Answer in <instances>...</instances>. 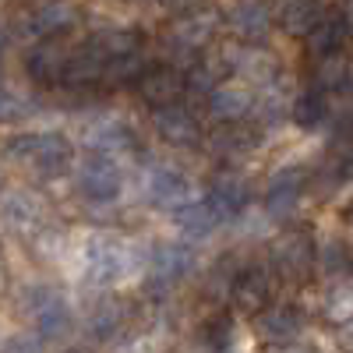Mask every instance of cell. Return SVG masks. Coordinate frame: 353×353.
Here are the masks:
<instances>
[{
	"label": "cell",
	"instance_id": "cell-25",
	"mask_svg": "<svg viewBox=\"0 0 353 353\" xmlns=\"http://www.w3.org/2000/svg\"><path fill=\"white\" fill-rule=\"evenodd\" d=\"M173 223H176V230H181L184 237L201 241L223 223V216L212 209L209 201H188V205H181V209L173 212Z\"/></svg>",
	"mask_w": 353,
	"mask_h": 353
},
{
	"label": "cell",
	"instance_id": "cell-11",
	"mask_svg": "<svg viewBox=\"0 0 353 353\" xmlns=\"http://www.w3.org/2000/svg\"><path fill=\"white\" fill-rule=\"evenodd\" d=\"M205 201L212 205V209L226 219L233 216H241L248 209V201H251V184H248V176L237 173V170H219L212 181H209V191H205Z\"/></svg>",
	"mask_w": 353,
	"mask_h": 353
},
{
	"label": "cell",
	"instance_id": "cell-6",
	"mask_svg": "<svg viewBox=\"0 0 353 353\" xmlns=\"http://www.w3.org/2000/svg\"><path fill=\"white\" fill-rule=\"evenodd\" d=\"M28 311H32V318H36V332L50 343L64 339L74 325L71 304L57 290H32L28 293Z\"/></svg>",
	"mask_w": 353,
	"mask_h": 353
},
{
	"label": "cell",
	"instance_id": "cell-24",
	"mask_svg": "<svg viewBox=\"0 0 353 353\" xmlns=\"http://www.w3.org/2000/svg\"><path fill=\"white\" fill-rule=\"evenodd\" d=\"M290 117H293V124H297V128L318 131V128L332 117V99H329V92H321V88H314V85L304 88V92L293 99Z\"/></svg>",
	"mask_w": 353,
	"mask_h": 353
},
{
	"label": "cell",
	"instance_id": "cell-22",
	"mask_svg": "<svg viewBox=\"0 0 353 353\" xmlns=\"http://www.w3.org/2000/svg\"><path fill=\"white\" fill-rule=\"evenodd\" d=\"M81 141H85V149L117 152V149H128V145L134 141V134H131V124L121 121V117H99V121H92L85 128Z\"/></svg>",
	"mask_w": 353,
	"mask_h": 353
},
{
	"label": "cell",
	"instance_id": "cell-13",
	"mask_svg": "<svg viewBox=\"0 0 353 353\" xmlns=\"http://www.w3.org/2000/svg\"><path fill=\"white\" fill-rule=\"evenodd\" d=\"M254 329L261 336V343L269 346H286L293 343L301 332H304V314L290 304H279V307H265L261 314H254Z\"/></svg>",
	"mask_w": 353,
	"mask_h": 353
},
{
	"label": "cell",
	"instance_id": "cell-5",
	"mask_svg": "<svg viewBox=\"0 0 353 353\" xmlns=\"http://www.w3.org/2000/svg\"><path fill=\"white\" fill-rule=\"evenodd\" d=\"M138 88V96L145 106H173V103H181V96L188 92V74L181 68H173V64H149L145 68V74L134 81Z\"/></svg>",
	"mask_w": 353,
	"mask_h": 353
},
{
	"label": "cell",
	"instance_id": "cell-10",
	"mask_svg": "<svg viewBox=\"0 0 353 353\" xmlns=\"http://www.w3.org/2000/svg\"><path fill=\"white\" fill-rule=\"evenodd\" d=\"M152 128H156L159 141L173 145V149H198V145H201L198 117L191 110H184L181 103L152 110Z\"/></svg>",
	"mask_w": 353,
	"mask_h": 353
},
{
	"label": "cell",
	"instance_id": "cell-8",
	"mask_svg": "<svg viewBox=\"0 0 353 353\" xmlns=\"http://www.w3.org/2000/svg\"><path fill=\"white\" fill-rule=\"evenodd\" d=\"M307 181H311V173L304 166H283V170H276L269 188H265V212L276 216V219H286L293 209H297V201L304 198Z\"/></svg>",
	"mask_w": 353,
	"mask_h": 353
},
{
	"label": "cell",
	"instance_id": "cell-29",
	"mask_svg": "<svg viewBox=\"0 0 353 353\" xmlns=\"http://www.w3.org/2000/svg\"><path fill=\"white\" fill-rule=\"evenodd\" d=\"M92 43L106 53V57H121V53H131V50H141V32L138 28H99V32L92 36Z\"/></svg>",
	"mask_w": 353,
	"mask_h": 353
},
{
	"label": "cell",
	"instance_id": "cell-4",
	"mask_svg": "<svg viewBox=\"0 0 353 353\" xmlns=\"http://www.w3.org/2000/svg\"><path fill=\"white\" fill-rule=\"evenodd\" d=\"M276 269H265V265H244V269L230 279V304L241 314H261L272 304L276 293Z\"/></svg>",
	"mask_w": 353,
	"mask_h": 353
},
{
	"label": "cell",
	"instance_id": "cell-15",
	"mask_svg": "<svg viewBox=\"0 0 353 353\" xmlns=\"http://www.w3.org/2000/svg\"><path fill=\"white\" fill-rule=\"evenodd\" d=\"M209 113L216 117L219 124H233V121H244L254 106V92L244 85V81H219L209 99H205Z\"/></svg>",
	"mask_w": 353,
	"mask_h": 353
},
{
	"label": "cell",
	"instance_id": "cell-20",
	"mask_svg": "<svg viewBox=\"0 0 353 353\" xmlns=\"http://www.w3.org/2000/svg\"><path fill=\"white\" fill-rule=\"evenodd\" d=\"M74 21H78V11L68 0H46V4H39L25 18V28H28V36H36V39H53V36L68 32Z\"/></svg>",
	"mask_w": 353,
	"mask_h": 353
},
{
	"label": "cell",
	"instance_id": "cell-17",
	"mask_svg": "<svg viewBox=\"0 0 353 353\" xmlns=\"http://www.w3.org/2000/svg\"><path fill=\"white\" fill-rule=\"evenodd\" d=\"M106 64H110V57L88 39L81 50L71 53V64H68V74H64L61 88H92V85L106 81Z\"/></svg>",
	"mask_w": 353,
	"mask_h": 353
},
{
	"label": "cell",
	"instance_id": "cell-38",
	"mask_svg": "<svg viewBox=\"0 0 353 353\" xmlns=\"http://www.w3.org/2000/svg\"><path fill=\"white\" fill-rule=\"evenodd\" d=\"M269 353H318V350H311V346H269Z\"/></svg>",
	"mask_w": 353,
	"mask_h": 353
},
{
	"label": "cell",
	"instance_id": "cell-1",
	"mask_svg": "<svg viewBox=\"0 0 353 353\" xmlns=\"http://www.w3.org/2000/svg\"><path fill=\"white\" fill-rule=\"evenodd\" d=\"M8 156L18 159L21 166H32L46 181H53V176H64L74 166V145L61 131H28L11 138Z\"/></svg>",
	"mask_w": 353,
	"mask_h": 353
},
{
	"label": "cell",
	"instance_id": "cell-9",
	"mask_svg": "<svg viewBox=\"0 0 353 353\" xmlns=\"http://www.w3.org/2000/svg\"><path fill=\"white\" fill-rule=\"evenodd\" d=\"M68 64H71V50L53 36V39H43L39 46L28 50V57H25V74L32 78L36 85L57 88V85H64Z\"/></svg>",
	"mask_w": 353,
	"mask_h": 353
},
{
	"label": "cell",
	"instance_id": "cell-37",
	"mask_svg": "<svg viewBox=\"0 0 353 353\" xmlns=\"http://www.w3.org/2000/svg\"><path fill=\"white\" fill-rule=\"evenodd\" d=\"M336 343H339V346H346V350H353V318L339 325V332H336Z\"/></svg>",
	"mask_w": 353,
	"mask_h": 353
},
{
	"label": "cell",
	"instance_id": "cell-34",
	"mask_svg": "<svg viewBox=\"0 0 353 353\" xmlns=\"http://www.w3.org/2000/svg\"><path fill=\"white\" fill-rule=\"evenodd\" d=\"M219 85V74L209 68V64H201V61H194V68L188 71V92H198V96H205L209 99V92Z\"/></svg>",
	"mask_w": 353,
	"mask_h": 353
},
{
	"label": "cell",
	"instance_id": "cell-19",
	"mask_svg": "<svg viewBox=\"0 0 353 353\" xmlns=\"http://www.w3.org/2000/svg\"><path fill=\"white\" fill-rule=\"evenodd\" d=\"M321 18H325V4L321 0H279V8H276L279 28L293 39H307Z\"/></svg>",
	"mask_w": 353,
	"mask_h": 353
},
{
	"label": "cell",
	"instance_id": "cell-26",
	"mask_svg": "<svg viewBox=\"0 0 353 353\" xmlns=\"http://www.w3.org/2000/svg\"><path fill=\"white\" fill-rule=\"evenodd\" d=\"M350 78H353V71H350L346 50L343 53H329V57H314L311 61V85L321 88V92H329V96L339 92Z\"/></svg>",
	"mask_w": 353,
	"mask_h": 353
},
{
	"label": "cell",
	"instance_id": "cell-31",
	"mask_svg": "<svg viewBox=\"0 0 353 353\" xmlns=\"http://www.w3.org/2000/svg\"><path fill=\"white\" fill-rule=\"evenodd\" d=\"M321 314H325L332 325H343V321L353 318V279H343V283L329 286L325 301H321Z\"/></svg>",
	"mask_w": 353,
	"mask_h": 353
},
{
	"label": "cell",
	"instance_id": "cell-36",
	"mask_svg": "<svg viewBox=\"0 0 353 353\" xmlns=\"http://www.w3.org/2000/svg\"><path fill=\"white\" fill-rule=\"evenodd\" d=\"M159 4H163L170 14H176V18H181V14H191V11H198V4H201V0H159Z\"/></svg>",
	"mask_w": 353,
	"mask_h": 353
},
{
	"label": "cell",
	"instance_id": "cell-30",
	"mask_svg": "<svg viewBox=\"0 0 353 353\" xmlns=\"http://www.w3.org/2000/svg\"><path fill=\"white\" fill-rule=\"evenodd\" d=\"M230 71H233V74H241V78H248V81H265V78H272L276 64H272V57H269V53L237 50V53H233V61H230Z\"/></svg>",
	"mask_w": 353,
	"mask_h": 353
},
{
	"label": "cell",
	"instance_id": "cell-12",
	"mask_svg": "<svg viewBox=\"0 0 353 353\" xmlns=\"http://www.w3.org/2000/svg\"><path fill=\"white\" fill-rule=\"evenodd\" d=\"M272 21H276V14L265 0H237V4L226 11L230 32L237 39H244V43H261L272 32Z\"/></svg>",
	"mask_w": 353,
	"mask_h": 353
},
{
	"label": "cell",
	"instance_id": "cell-23",
	"mask_svg": "<svg viewBox=\"0 0 353 353\" xmlns=\"http://www.w3.org/2000/svg\"><path fill=\"white\" fill-rule=\"evenodd\" d=\"M194 269V254L184 244H159L152 254V283L156 286H170L176 279H184Z\"/></svg>",
	"mask_w": 353,
	"mask_h": 353
},
{
	"label": "cell",
	"instance_id": "cell-3",
	"mask_svg": "<svg viewBox=\"0 0 353 353\" xmlns=\"http://www.w3.org/2000/svg\"><path fill=\"white\" fill-rule=\"evenodd\" d=\"M269 261H272L276 276H283V279H304L314 269V261H318V248L311 241V233L290 230V233H279V237L272 241Z\"/></svg>",
	"mask_w": 353,
	"mask_h": 353
},
{
	"label": "cell",
	"instance_id": "cell-27",
	"mask_svg": "<svg viewBox=\"0 0 353 353\" xmlns=\"http://www.w3.org/2000/svg\"><path fill=\"white\" fill-rule=\"evenodd\" d=\"M4 219L11 230H32L39 219H43V205L36 194L28 191H8L4 198Z\"/></svg>",
	"mask_w": 353,
	"mask_h": 353
},
{
	"label": "cell",
	"instance_id": "cell-2",
	"mask_svg": "<svg viewBox=\"0 0 353 353\" xmlns=\"http://www.w3.org/2000/svg\"><path fill=\"white\" fill-rule=\"evenodd\" d=\"M78 191L88 201H99V205L117 201L121 191H124V173H121V166H117V159L110 152L88 149V156L78 163Z\"/></svg>",
	"mask_w": 353,
	"mask_h": 353
},
{
	"label": "cell",
	"instance_id": "cell-18",
	"mask_svg": "<svg viewBox=\"0 0 353 353\" xmlns=\"http://www.w3.org/2000/svg\"><path fill=\"white\" fill-rule=\"evenodd\" d=\"M346 43H350V18L343 11H325V18H321L314 25V32L304 39V50H307V57L314 61V57L343 53Z\"/></svg>",
	"mask_w": 353,
	"mask_h": 353
},
{
	"label": "cell",
	"instance_id": "cell-21",
	"mask_svg": "<svg viewBox=\"0 0 353 353\" xmlns=\"http://www.w3.org/2000/svg\"><path fill=\"white\" fill-rule=\"evenodd\" d=\"M149 198L163 209H181L191 201V181L176 166H152L149 173Z\"/></svg>",
	"mask_w": 353,
	"mask_h": 353
},
{
	"label": "cell",
	"instance_id": "cell-32",
	"mask_svg": "<svg viewBox=\"0 0 353 353\" xmlns=\"http://www.w3.org/2000/svg\"><path fill=\"white\" fill-rule=\"evenodd\" d=\"M145 68H149V61L141 57V50H131V53H121V57H110V64H106V81L110 85H134Z\"/></svg>",
	"mask_w": 353,
	"mask_h": 353
},
{
	"label": "cell",
	"instance_id": "cell-14",
	"mask_svg": "<svg viewBox=\"0 0 353 353\" xmlns=\"http://www.w3.org/2000/svg\"><path fill=\"white\" fill-rule=\"evenodd\" d=\"M216 28H219V14L216 11H191V14H181L170 32V43L184 53H198L205 50L212 39H216Z\"/></svg>",
	"mask_w": 353,
	"mask_h": 353
},
{
	"label": "cell",
	"instance_id": "cell-7",
	"mask_svg": "<svg viewBox=\"0 0 353 353\" xmlns=\"http://www.w3.org/2000/svg\"><path fill=\"white\" fill-rule=\"evenodd\" d=\"M81 258H85L88 276H92L96 283H103V286L106 283H117V279L124 276V269H128L124 244L106 237V233H92V237L85 241V248H81Z\"/></svg>",
	"mask_w": 353,
	"mask_h": 353
},
{
	"label": "cell",
	"instance_id": "cell-28",
	"mask_svg": "<svg viewBox=\"0 0 353 353\" xmlns=\"http://www.w3.org/2000/svg\"><path fill=\"white\" fill-rule=\"evenodd\" d=\"M124 318H128V304L124 301H117V297H110V301H103L92 314H88V332H92V339H99V343H106L110 336H117V329L124 325Z\"/></svg>",
	"mask_w": 353,
	"mask_h": 353
},
{
	"label": "cell",
	"instance_id": "cell-16",
	"mask_svg": "<svg viewBox=\"0 0 353 353\" xmlns=\"http://www.w3.org/2000/svg\"><path fill=\"white\" fill-rule=\"evenodd\" d=\"M258 128L244 124V121H233V124H219L212 134H209V152L219 156V159H244L258 149Z\"/></svg>",
	"mask_w": 353,
	"mask_h": 353
},
{
	"label": "cell",
	"instance_id": "cell-33",
	"mask_svg": "<svg viewBox=\"0 0 353 353\" xmlns=\"http://www.w3.org/2000/svg\"><path fill=\"white\" fill-rule=\"evenodd\" d=\"M318 265H321V272H346L350 265H353V254L346 251V244L343 241H329L325 248L318 251Z\"/></svg>",
	"mask_w": 353,
	"mask_h": 353
},
{
	"label": "cell",
	"instance_id": "cell-35",
	"mask_svg": "<svg viewBox=\"0 0 353 353\" xmlns=\"http://www.w3.org/2000/svg\"><path fill=\"white\" fill-rule=\"evenodd\" d=\"M205 343H209L216 353H230V346H233V321L226 314L216 318L209 325V332H205Z\"/></svg>",
	"mask_w": 353,
	"mask_h": 353
}]
</instances>
